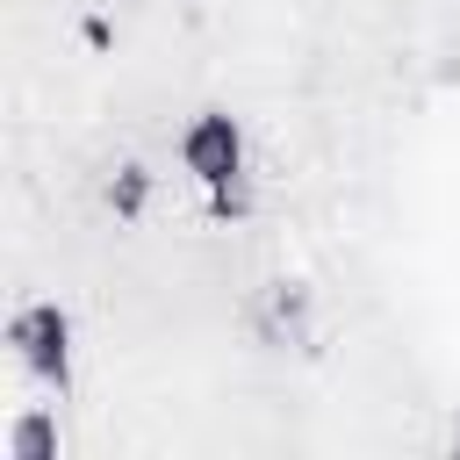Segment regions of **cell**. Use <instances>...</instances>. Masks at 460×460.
<instances>
[{"label": "cell", "instance_id": "3", "mask_svg": "<svg viewBox=\"0 0 460 460\" xmlns=\"http://www.w3.org/2000/svg\"><path fill=\"white\" fill-rule=\"evenodd\" d=\"M43 453H50V424H43V417L14 424V460H43Z\"/></svg>", "mask_w": 460, "mask_h": 460}, {"label": "cell", "instance_id": "2", "mask_svg": "<svg viewBox=\"0 0 460 460\" xmlns=\"http://www.w3.org/2000/svg\"><path fill=\"white\" fill-rule=\"evenodd\" d=\"M7 338L22 345V359L43 374V381H65V316L50 309V302H36V309H22L14 323H7Z\"/></svg>", "mask_w": 460, "mask_h": 460}, {"label": "cell", "instance_id": "1", "mask_svg": "<svg viewBox=\"0 0 460 460\" xmlns=\"http://www.w3.org/2000/svg\"><path fill=\"white\" fill-rule=\"evenodd\" d=\"M237 165H244L237 122H230V115H201V122L187 129V172L208 180V187H223V180H237Z\"/></svg>", "mask_w": 460, "mask_h": 460}, {"label": "cell", "instance_id": "4", "mask_svg": "<svg viewBox=\"0 0 460 460\" xmlns=\"http://www.w3.org/2000/svg\"><path fill=\"white\" fill-rule=\"evenodd\" d=\"M115 201H122V208H137V201H144V172H137V165L122 172V187H115Z\"/></svg>", "mask_w": 460, "mask_h": 460}]
</instances>
